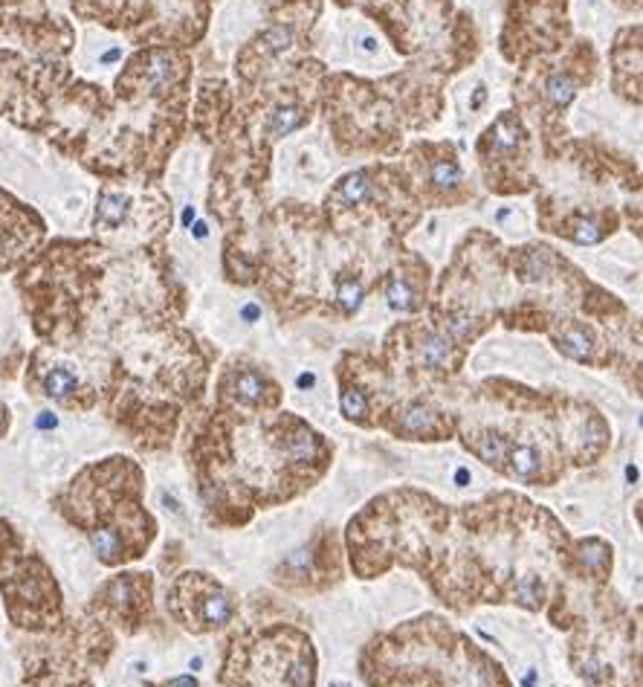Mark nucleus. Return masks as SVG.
<instances>
[{
  "mask_svg": "<svg viewBox=\"0 0 643 687\" xmlns=\"http://www.w3.org/2000/svg\"><path fill=\"white\" fill-rule=\"evenodd\" d=\"M400 424L394 426V433L406 438H441L447 433V421L441 418V412L429 409L426 403H412V407L400 409Z\"/></svg>",
  "mask_w": 643,
  "mask_h": 687,
  "instance_id": "nucleus-1",
  "label": "nucleus"
},
{
  "mask_svg": "<svg viewBox=\"0 0 643 687\" xmlns=\"http://www.w3.org/2000/svg\"><path fill=\"white\" fill-rule=\"evenodd\" d=\"M224 391H229L244 407H258V403L267 400V380L253 369L229 372V377L224 380Z\"/></svg>",
  "mask_w": 643,
  "mask_h": 687,
  "instance_id": "nucleus-2",
  "label": "nucleus"
},
{
  "mask_svg": "<svg viewBox=\"0 0 643 687\" xmlns=\"http://www.w3.org/2000/svg\"><path fill=\"white\" fill-rule=\"evenodd\" d=\"M429 186L441 192V194H450L461 186V166L455 159L450 145H441L438 154L429 159Z\"/></svg>",
  "mask_w": 643,
  "mask_h": 687,
  "instance_id": "nucleus-3",
  "label": "nucleus"
},
{
  "mask_svg": "<svg viewBox=\"0 0 643 687\" xmlns=\"http://www.w3.org/2000/svg\"><path fill=\"white\" fill-rule=\"evenodd\" d=\"M553 339H556V348L574 360H591V351L597 346L595 331L583 322H568Z\"/></svg>",
  "mask_w": 643,
  "mask_h": 687,
  "instance_id": "nucleus-4",
  "label": "nucleus"
},
{
  "mask_svg": "<svg viewBox=\"0 0 643 687\" xmlns=\"http://www.w3.org/2000/svg\"><path fill=\"white\" fill-rule=\"evenodd\" d=\"M131 215V198L114 189L99 192V206H96V227L102 229H119Z\"/></svg>",
  "mask_w": 643,
  "mask_h": 687,
  "instance_id": "nucleus-5",
  "label": "nucleus"
},
{
  "mask_svg": "<svg viewBox=\"0 0 643 687\" xmlns=\"http://www.w3.org/2000/svg\"><path fill=\"white\" fill-rule=\"evenodd\" d=\"M417 360L424 369L429 372H443L450 369V360H452V346L447 337L441 334H424L417 339Z\"/></svg>",
  "mask_w": 643,
  "mask_h": 687,
  "instance_id": "nucleus-6",
  "label": "nucleus"
},
{
  "mask_svg": "<svg viewBox=\"0 0 643 687\" xmlns=\"http://www.w3.org/2000/svg\"><path fill=\"white\" fill-rule=\"evenodd\" d=\"M371 194H374V186H371V180H368V171H354V175H348L337 189H333L330 201L339 206H360V203L371 201Z\"/></svg>",
  "mask_w": 643,
  "mask_h": 687,
  "instance_id": "nucleus-7",
  "label": "nucleus"
},
{
  "mask_svg": "<svg viewBox=\"0 0 643 687\" xmlns=\"http://www.w3.org/2000/svg\"><path fill=\"white\" fill-rule=\"evenodd\" d=\"M504 461H507V470H510L513 476H519V478H536L542 473V456H539V450L530 447V444L510 447L507 450Z\"/></svg>",
  "mask_w": 643,
  "mask_h": 687,
  "instance_id": "nucleus-8",
  "label": "nucleus"
},
{
  "mask_svg": "<svg viewBox=\"0 0 643 687\" xmlns=\"http://www.w3.org/2000/svg\"><path fill=\"white\" fill-rule=\"evenodd\" d=\"M577 84H579V79H574L571 73H553V76L545 82V90H542V96H545L548 110H553V114H560V110L574 99Z\"/></svg>",
  "mask_w": 643,
  "mask_h": 687,
  "instance_id": "nucleus-9",
  "label": "nucleus"
},
{
  "mask_svg": "<svg viewBox=\"0 0 643 687\" xmlns=\"http://www.w3.org/2000/svg\"><path fill=\"white\" fill-rule=\"evenodd\" d=\"M90 545L102 562H119L125 557V539L119 537L116 528H93L90 531Z\"/></svg>",
  "mask_w": 643,
  "mask_h": 687,
  "instance_id": "nucleus-10",
  "label": "nucleus"
},
{
  "mask_svg": "<svg viewBox=\"0 0 643 687\" xmlns=\"http://www.w3.org/2000/svg\"><path fill=\"white\" fill-rule=\"evenodd\" d=\"M79 389V377L67 365H56L44 374V395L53 400H67Z\"/></svg>",
  "mask_w": 643,
  "mask_h": 687,
  "instance_id": "nucleus-11",
  "label": "nucleus"
},
{
  "mask_svg": "<svg viewBox=\"0 0 643 687\" xmlns=\"http://www.w3.org/2000/svg\"><path fill=\"white\" fill-rule=\"evenodd\" d=\"M363 296H365V288H363L360 276L345 273V276L337 279V299H339V305L345 308V313H354L356 308H360Z\"/></svg>",
  "mask_w": 643,
  "mask_h": 687,
  "instance_id": "nucleus-12",
  "label": "nucleus"
},
{
  "mask_svg": "<svg viewBox=\"0 0 643 687\" xmlns=\"http://www.w3.org/2000/svg\"><path fill=\"white\" fill-rule=\"evenodd\" d=\"M304 110L302 107H281L276 110L273 116H270V133L273 137H287V133H293L299 125H304Z\"/></svg>",
  "mask_w": 643,
  "mask_h": 687,
  "instance_id": "nucleus-13",
  "label": "nucleus"
},
{
  "mask_svg": "<svg viewBox=\"0 0 643 687\" xmlns=\"http://www.w3.org/2000/svg\"><path fill=\"white\" fill-rule=\"evenodd\" d=\"M386 296H389V302H391V308H398V311H415V308H417L415 290L409 288V281H406L403 276H391V279H389Z\"/></svg>",
  "mask_w": 643,
  "mask_h": 687,
  "instance_id": "nucleus-14",
  "label": "nucleus"
},
{
  "mask_svg": "<svg viewBox=\"0 0 643 687\" xmlns=\"http://www.w3.org/2000/svg\"><path fill=\"white\" fill-rule=\"evenodd\" d=\"M513 597H516L522 606L536 609V606L542 604V600H545V586H542V580L536 578V574H525V578L516 583Z\"/></svg>",
  "mask_w": 643,
  "mask_h": 687,
  "instance_id": "nucleus-15",
  "label": "nucleus"
},
{
  "mask_svg": "<svg viewBox=\"0 0 643 687\" xmlns=\"http://www.w3.org/2000/svg\"><path fill=\"white\" fill-rule=\"evenodd\" d=\"M342 415L351 421H365L368 415V400H365V391H360L356 386H345L342 391Z\"/></svg>",
  "mask_w": 643,
  "mask_h": 687,
  "instance_id": "nucleus-16",
  "label": "nucleus"
},
{
  "mask_svg": "<svg viewBox=\"0 0 643 687\" xmlns=\"http://www.w3.org/2000/svg\"><path fill=\"white\" fill-rule=\"evenodd\" d=\"M58 421H56V415L53 412H41L39 415V421H35V426H39V429H53Z\"/></svg>",
  "mask_w": 643,
  "mask_h": 687,
  "instance_id": "nucleus-17",
  "label": "nucleus"
},
{
  "mask_svg": "<svg viewBox=\"0 0 643 687\" xmlns=\"http://www.w3.org/2000/svg\"><path fill=\"white\" fill-rule=\"evenodd\" d=\"M316 383V377L307 372V374H299V389H311Z\"/></svg>",
  "mask_w": 643,
  "mask_h": 687,
  "instance_id": "nucleus-18",
  "label": "nucleus"
},
{
  "mask_svg": "<svg viewBox=\"0 0 643 687\" xmlns=\"http://www.w3.org/2000/svg\"><path fill=\"white\" fill-rule=\"evenodd\" d=\"M119 56H122L119 50H110V53H105V56H102V64H110V61H116Z\"/></svg>",
  "mask_w": 643,
  "mask_h": 687,
  "instance_id": "nucleus-19",
  "label": "nucleus"
},
{
  "mask_svg": "<svg viewBox=\"0 0 643 687\" xmlns=\"http://www.w3.org/2000/svg\"><path fill=\"white\" fill-rule=\"evenodd\" d=\"M244 316H246V319H255V316H258V308H255V305H246V308H244Z\"/></svg>",
  "mask_w": 643,
  "mask_h": 687,
  "instance_id": "nucleus-20",
  "label": "nucleus"
},
{
  "mask_svg": "<svg viewBox=\"0 0 643 687\" xmlns=\"http://www.w3.org/2000/svg\"><path fill=\"white\" fill-rule=\"evenodd\" d=\"M192 220H194V210H192V206H189V210H185V212H183V224H185V227H189V224H192Z\"/></svg>",
  "mask_w": 643,
  "mask_h": 687,
  "instance_id": "nucleus-21",
  "label": "nucleus"
},
{
  "mask_svg": "<svg viewBox=\"0 0 643 687\" xmlns=\"http://www.w3.org/2000/svg\"><path fill=\"white\" fill-rule=\"evenodd\" d=\"M194 236H197V238H206V224H197V227H194Z\"/></svg>",
  "mask_w": 643,
  "mask_h": 687,
  "instance_id": "nucleus-22",
  "label": "nucleus"
},
{
  "mask_svg": "<svg viewBox=\"0 0 643 687\" xmlns=\"http://www.w3.org/2000/svg\"><path fill=\"white\" fill-rule=\"evenodd\" d=\"M481 99H484V88H478L476 99H473V107H478V105H481Z\"/></svg>",
  "mask_w": 643,
  "mask_h": 687,
  "instance_id": "nucleus-23",
  "label": "nucleus"
},
{
  "mask_svg": "<svg viewBox=\"0 0 643 687\" xmlns=\"http://www.w3.org/2000/svg\"><path fill=\"white\" fill-rule=\"evenodd\" d=\"M455 478H459V485H467V478H469V473H467V470H459V476H455Z\"/></svg>",
  "mask_w": 643,
  "mask_h": 687,
  "instance_id": "nucleus-24",
  "label": "nucleus"
},
{
  "mask_svg": "<svg viewBox=\"0 0 643 687\" xmlns=\"http://www.w3.org/2000/svg\"><path fill=\"white\" fill-rule=\"evenodd\" d=\"M363 47H365V50H377V44H374V39H365V41H363Z\"/></svg>",
  "mask_w": 643,
  "mask_h": 687,
  "instance_id": "nucleus-25",
  "label": "nucleus"
},
{
  "mask_svg": "<svg viewBox=\"0 0 643 687\" xmlns=\"http://www.w3.org/2000/svg\"><path fill=\"white\" fill-rule=\"evenodd\" d=\"M0 528H4V525H0Z\"/></svg>",
  "mask_w": 643,
  "mask_h": 687,
  "instance_id": "nucleus-26",
  "label": "nucleus"
}]
</instances>
